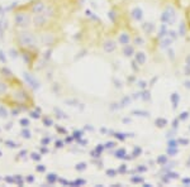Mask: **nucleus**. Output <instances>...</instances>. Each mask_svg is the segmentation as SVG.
<instances>
[{
    "label": "nucleus",
    "instance_id": "nucleus-1",
    "mask_svg": "<svg viewBox=\"0 0 190 187\" xmlns=\"http://www.w3.org/2000/svg\"><path fill=\"white\" fill-rule=\"evenodd\" d=\"M31 22V18L28 14H24V13H19L15 15V23L20 25V27H27Z\"/></svg>",
    "mask_w": 190,
    "mask_h": 187
}]
</instances>
